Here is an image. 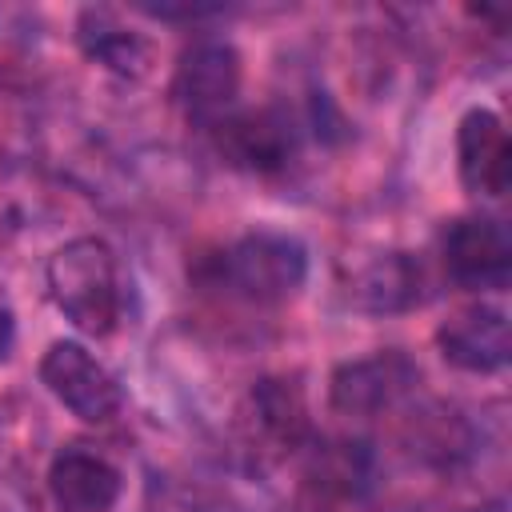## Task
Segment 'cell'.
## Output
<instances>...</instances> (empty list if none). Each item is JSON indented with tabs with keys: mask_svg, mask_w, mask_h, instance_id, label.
<instances>
[{
	"mask_svg": "<svg viewBox=\"0 0 512 512\" xmlns=\"http://www.w3.org/2000/svg\"><path fill=\"white\" fill-rule=\"evenodd\" d=\"M468 512H500V508H496V504H492V508H468Z\"/></svg>",
	"mask_w": 512,
	"mask_h": 512,
	"instance_id": "cell-16",
	"label": "cell"
},
{
	"mask_svg": "<svg viewBox=\"0 0 512 512\" xmlns=\"http://www.w3.org/2000/svg\"><path fill=\"white\" fill-rule=\"evenodd\" d=\"M240 88H244V60L232 40L200 36L180 52L172 72V100L188 124L196 128L220 124L228 112L240 108Z\"/></svg>",
	"mask_w": 512,
	"mask_h": 512,
	"instance_id": "cell-3",
	"label": "cell"
},
{
	"mask_svg": "<svg viewBox=\"0 0 512 512\" xmlns=\"http://www.w3.org/2000/svg\"><path fill=\"white\" fill-rule=\"evenodd\" d=\"M44 284L56 312L84 336H112L128 312V284L120 256L100 236L60 244L44 264Z\"/></svg>",
	"mask_w": 512,
	"mask_h": 512,
	"instance_id": "cell-2",
	"label": "cell"
},
{
	"mask_svg": "<svg viewBox=\"0 0 512 512\" xmlns=\"http://www.w3.org/2000/svg\"><path fill=\"white\" fill-rule=\"evenodd\" d=\"M424 284V264L412 252H380L352 280V300L372 316H392L424 304Z\"/></svg>",
	"mask_w": 512,
	"mask_h": 512,
	"instance_id": "cell-12",
	"label": "cell"
},
{
	"mask_svg": "<svg viewBox=\"0 0 512 512\" xmlns=\"http://www.w3.org/2000/svg\"><path fill=\"white\" fill-rule=\"evenodd\" d=\"M188 280L228 300L276 308L300 296L308 280V244L292 232L256 228L188 264Z\"/></svg>",
	"mask_w": 512,
	"mask_h": 512,
	"instance_id": "cell-1",
	"label": "cell"
},
{
	"mask_svg": "<svg viewBox=\"0 0 512 512\" xmlns=\"http://www.w3.org/2000/svg\"><path fill=\"white\" fill-rule=\"evenodd\" d=\"M440 264L468 292H500L512 276V240L496 216L468 212L440 228Z\"/></svg>",
	"mask_w": 512,
	"mask_h": 512,
	"instance_id": "cell-6",
	"label": "cell"
},
{
	"mask_svg": "<svg viewBox=\"0 0 512 512\" xmlns=\"http://www.w3.org/2000/svg\"><path fill=\"white\" fill-rule=\"evenodd\" d=\"M248 404H252L256 432L268 444H276L280 452H292L308 436V408H304V396L296 384L268 376L248 392Z\"/></svg>",
	"mask_w": 512,
	"mask_h": 512,
	"instance_id": "cell-13",
	"label": "cell"
},
{
	"mask_svg": "<svg viewBox=\"0 0 512 512\" xmlns=\"http://www.w3.org/2000/svg\"><path fill=\"white\" fill-rule=\"evenodd\" d=\"M36 376L52 392V400L84 424H108L124 408L120 380L80 340H52L36 364Z\"/></svg>",
	"mask_w": 512,
	"mask_h": 512,
	"instance_id": "cell-5",
	"label": "cell"
},
{
	"mask_svg": "<svg viewBox=\"0 0 512 512\" xmlns=\"http://www.w3.org/2000/svg\"><path fill=\"white\" fill-rule=\"evenodd\" d=\"M12 348H16V316L12 308H0V364L12 356Z\"/></svg>",
	"mask_w": 512,
	"mask_h": 512,
	"instance_id": "cell-15",
	"label": "cell"
},
{
	"mask_svg": "<svg viewBox=\"0 0 512 512\" xmlns=\"http://www.w3.org/2000/svg\"><path fill=\"white\" fill-rule=\"evenodd\" d=\"M76 44L92 64H100L116 76H128V80H140L148 72V60H152V44L144 40V32L128 28L108 8H80Z\"/></svg>",
	"mask_w": 512,
	"mask_h": 512,
	"instance_id": "cell-11",
	"label": "cell"
},
{
	"mask_svg": "<svg viewBox=\"0 0 512 512\" xmlns=\"http://www.w3.org/2000/svg\"><path fill=\"white\" fill-rule=\"evenodd\" d=\"M140 12L152 20H212L224 8L220 4H140Z\"/></svg>",
	"mask_w": 512,
	"mask_h": 512,
	"instance_id": "cell-14",
	"label": "cell"
},
{
	"mask_svg": "<svg viewBox=\"0 0 512 512\" xmlns=\"http://www.w3.org/2000/svg\"><path fill=\"white\" fill-rule=\"evenodd\" d=\"M432 340L444 364L472 376H492V372H504L508 364V316L500 304H488V300L456 308L448 320L436 324Z\"/></svg>",
	"mask_w": 512,
	"mask_h": 512,
	"instance_id": "cell-8",
	"label": "cell"
},
{
	"mask_svg": "<svg viewBox=\"0 0 512 512\" xmlns=\"http://www.w3.org/2000/svg\"><path fill=\"white\" fill-rule=\"evenodd\" d=\"M120 468L88 448H60L48 464V496L60 512H108L120 500Z\"/></svg>",
	"mask_w": 512,
	"mask_h": 512,
	"instance_id": "cell-10",
	"label": "cell"
},
{
	"mask_svg": "<svg viewBox=\"0 0 512 512\" xmlns=\"http://www.w3.org/2000/svg\"><path fill=\"white\" fill-rule=\"evenodd\" d=\"M220 160L248 176H280L300 152V128L288 108H236L208 128Z\"/></svg>",
	"mask_w": 512,
	"mask_h": 512,
	"instance_id": "cell-4",
	"label": "cell"
},
{
	"mask_svg": "<svg viewBox=\"0 0 512 512\" xmlns=\"http://www.w3.org/2000/svg\"><path fill=\"white\" fill-rule=\"evenodd\" d=\"M456 172L464 192L480 200H500L512 184V144L504 120L476 104L456 124Z\"/></svg>",
	"mask_w": 512,
	"mask_h": 512,
	"instance_id": "cell-9",
	"label": "cell"
},
{
	"mask_svg": "<svg viewBox=\"0 0 512 512\" xmlns=\"http://www.w3.org/2000/svg\"><path fill=\"white\" fill-rule=\"evenodd\" d=\"M420 368L400 348H380L360 360H344L328 376V404L340 416H376L412 392Z\"/></svg>",
	"mask_w": 512,
	"mask_h": 512,
	"instance_id": "cell-7",
	"label": "cell"
}]
</instances>
